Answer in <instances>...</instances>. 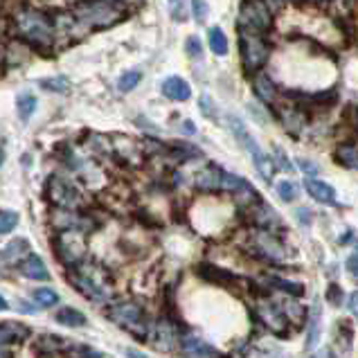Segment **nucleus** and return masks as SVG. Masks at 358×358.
<instances>
[{"instance_id":"a19ab883","label":"nucleus","mask_w":358,"mask_h":358,"mask_svg":"<svg viewBox=\"0 0 358 358\" xmlns=\"http://www.w3.org/2000/svg\"><path fill=\"white\" fill-rule=\"evenodd\" d=\"M209 102H212V99H209L207 95H203V97H201V106H203V111L209 115V113H214L212 111V104H209Z\"/></svg>"},{"instance_id":"cd10ccee","label":"nucleus","mask_w":358,"mask_h":358,"mask_svg":"<svg viewBox=\"0 0 358 358\" xmlns=\"http://www.w3.org/2000/svg\"><path fill=\"white\" fill-rule=\"evenodd\" d=\"M268 284L275 286V289H279V291H284V293H291V295H302V293H305V286L295 284V282H289V279L268 277Z\"/></svg>"},{"instance_id":"c756f323","label":"nucleus","mask_w":358,"mask_h":358,"mask_svg":"<svg viewBox=\"0 0 358 358\" xmlns=\"http://www.w3.org/2000/svg\"><path fill=\"white\" fill-rule=\"evenodd\" d=\"M18 225V214L12 209H0V235H10Z\"/></svg>"},{"instance_id":"9d476101","label":"nucleus","mask_w":358,"mask_h":358,"mask_svg":"<svg viewBox=\"0 0 358 358\" xmlns=\"http://www.w3.org/2000/svg\"><path fill=\"white\" fill-rule=\"evenodd\" d=\"M48 199L52 201L54 207L73 209L77 203H79V192H77L75 185L68 183L66 178L52 176L50 181H48Z\"/></svg>"},{"instance_id":"0eeeda50","label":"nucleus","mask_w":358,"mask_h":358,"mask_svg":"<svg viewBox=\"0 0 358 358\" xmlns=\"http://www.w3.org/2000/svg\"><path fill=\"white\" fill-rule=\"evenodd\" d=\"M108 318L122 327V329H127L131 336L136 338H146V329H149V324H146V316H144V309L136 305V302H122V305H115L108 311Z\"/></svg>"},{"instance_id":"49530a36","label":"nucleus","mask_w":358,"mask_h":358,"mask_svg":"<svg viewBox=\"0 0 358 358\" xmlns=\"http://www.w3.org/2000/svg\"><path fill=\"white\" fill-rule=\"evenodd\" d=\"M3 162H5V153H3V149H0V167H3Z\"/></svg>"},{"instance_id":"473e14b6","label":"nucleus","mask_w":358,"mask_h":358,"mask_svg":"<svg viewBox=\"0 0 358 358\" xmlns=\"http://www.w3.org/2000/svg\"><path fill=\"white\" fill-rule=\"evenodd\" d=\"M169 3V12L174 21H185L188 18V0H167Z\"/></svg>"},{"instance_id":"dca6fc26","label":"nucleus","mask_w":358,"mask_h":358,"mask_svg":"<svg viewBox=\"0 0 358 358\" xmlns=\"http://www.w3.org/2000/svg\"><path fill=\"white\" fill-rule=\"evenodd\" d=\"M162 95L171 99V102H188L192 97V88L183 77H167L162 81Z\"/></svg>"},{"instance_id":"7c9ffc66","label":"nucleus","mask_w":358,"mask_h":358,"mask_svg":"<svg viewBox=\"0 0 358 358\" xmlns=\"http://www.w3.org/2000/svg\"><path fill=\"white\" fill-rule=\"evenodd\" d=\"M201 275L207 277V279H212V282H219V284H228V282L235 279L230 273H225V270L214 268V266H201Z\"/></svg>"},{"instance_id":"f3484780","label":"nucleus","mask_w":358,"mask_h":358,"mask_svg":"<svg viewBox=\"0 0 358 358\" xmlns=\"http://www.w3.org/2000/svg\"><path fill=\"white\" fill-rule=\"evenodd\" d=\"M18 268H21V273L25 277H29V279H38V282L50 279L48 268H45V264L38 255H25L18 264Z\"/></svg>"},{"instance_id":"de8ad7c7","label":"nucleus","mask_w":358,"mask_h":358,"mask_svg":"<svg viewBox=\"0 0 358 358\" xmlns=\"http://www.w3.org/2000/svg\"><path fill=\"white\" fill-rule=\"evenodd\" d=\"M318 3H327V0H318Z\"/></svg>"},{"instance_id":"1a4fd4ad","label":"nucleus","mask_w":358,"mask_h":358,"mask_svg":"<svg viewBox=\"0 0 358 358\" xmlns=\"http://www.w3.org/2000/svg\"><path fill=\"white\" fill-rule=\"evenodd\" d=\"M54 251H57L59 259L66 266H75L84 259L86 253V239L84 230H61L59 237L54 239Z\"/></svg>"},{"instance_id":"bb28decb","label":"nucleus","mask_w":358,"mask_h":358,"mask_svg":"<svg viewBox=\"0 0 358 358\" xmlns=\"http://www.w3.org/2000/svg\"><path fill=\"white\" fill-rule=\"evenodd\" d=\"M142 81V73L140 70H131V73H124L120 77V81H118V88L122 92H131L133 88H138V84Z\"/></svg>"},{"instance_id":"f03ea898","label":"nucleus","mask_w":358,"mask_h":358,"mask_svg":"<svg viewBox=\"0 0 358 358\" xmlns=\"http://www.w3.org/2000/svg\"><path fill=\"white\" fill-rule=\"evenodd\" d=\"M14 25H16V32L23 41H27L34 48H52L54 43V25L52 21L41 12L34 10H23L16 14L14 18Z\"/></svg>"},{"instance_id":"f8f14e48","label":"nucleus","mask_w":358,"mask_h":358,"mask_svg":"<svg viewBox=\"0 0 358 358\" xmlns=\"http://www.w3.org/2000/svg\"><path fill=\"white\" fill-rule=\"evenodd\" d=\"M255 246H257V251H259L270 261H282L284 257H286V251H284L282 241H279L270 230L255 232Z\"/></svg>"},{"instance_id":"4be33fe9","label":"nucleus","mask_w":358,"mask_h":358,"mask_svg":"<svg viewBox=\"0 0 358 358\" xmlns=\"http://www.w3.org/2000/svg\"><path fill=\"white\" fill-rule=\"evenodd\" d=\"M261 316L266 324L277 333H284V324H286V316L282 314V309H277L275 305H264L261 307Z\"/></svg>"},{"instance_id":"a211bd4d","label":"nucleus","mask_w":358,"mask_h":358,"mask_svg":"<svg viewBox=\"0 0 358 358\" xmlns=\"http://www.w3.org/2000/svg\"><path fill=\"white\" fill-rule=\"evenodd\" d=\"M305 188L309 192V196L316 199L318 203H327V205L336 203V190H333L331 185H327L322 181H316V178H307Z\"/></svg>"},{"instance_id":"393cba45","label":"nucleus","mask_w":358,"mask_h":358,"mask_svg":"<svg viewBox=\"0 0 358 358\" xmlns=\"http://www.w3.org/2000/svg\"><path fill=\"white\" fill-rule=\"evenodd\" d=\"M320 340V307L318 302L314 305V311H311L309 318V336H307V349H314Z\"/></svg>"},{"instance_id":"c9c22d12","label":"nucleus","mask_w":358,"mask_h":358,"mask_svg":"<svg viewBox=\"0 0 358 358\" xmlns=\"http://www.w3.org/2000/svg\"><path fill=\"white\" fill-rule=\"evenodd\" d=\"M188 52H190V57H201V54H203V50H201V41L196 36L188 38Z\"/></svg>"},{"instance_id":"f257e3e1","label":"nucleus","mask_w":358,"mask_h":358,"mask_svg":"<svg viewBox=\"0 0 358 358\" xmlns=\"http://www.w3.org/2000/svg\"><path fill=\"white\" fill-rule=\"evenodd\" d=\"M68 279L77 291L97 305H106L113 298V277L99 264L81 259L75 266H68Z\"/></svg>"},{"instance_id":"b1692460","label":"nucleus","mask_w":358,"mask_h":358,"mask_svg":"<svg viewBox=\"0 0 358 358\" xmlns=\"http://www.w3.org/2000/svg\"><path fill=\"white\" fill-rule=\"evenodd\" d=\"M57 322L66 324V327H84L86 322H88V318H86L81 311H77L73 307H64L57 314Z\"/></svg>"},{"instance_id":"412c9836","label":"nucleus","mask_w":358,"mask_h":358,"mask_svg":"<svg viewBox=\"0 0 358 358\" xmlns=\"http://www.w3.org/2000/svg\"><path fill=\"white\" fill-rule=\"evenodd\" d=\"M336 160L347 169H358V140L342 142L336 149Z\"/></svg>"},{"instance_id":"6e6552de","label":"nucleus","mask_w":358,"mask_h":358,"mask_svg":"<svg viewBox=\"0 0 358 358\" xmlns=\"http://www.w3.org/2000/svg\"><path fill=\"white\" fill-rule=\"evenodd\" d=\"M273 27V14L264 0H244L239 7V29L268 34Z\"/></svg>"},{"instance_id":"7ed1b4c3","label":"nucleus","mask_w":358,"mask_h":358,"mask_svg":"<svg viewBox=\"0 0 358 358\" xmlns=\"http://www.w3.org/2000/svg\"><path fill=\"white\" fill-rule=\"evenodd\" d=\"M124 18V10L115 0H84L77 5L75 21L84 27H113Z\"/></svg>"},{"instance_id":"9b49d317","label":"nucleus","mask_w":358,"mask_h":358,"mask_svg":"<svg viewBox=\"0 0 358 358\" xmlns=\"http://www.w3.org/2000/svg\"><path fill=\"white\" fill-rule=\"evenodd\" d=\"M144 340H149V345L158 349V352H171V349L178 345V333L174 329V324L155 322V324H149Z\"/></svg>"},{"instance_id":"5701e85b","label":"nucleus","mask_w":358,"mask_h":358,"mask_svg":"<svg viewBox=\"0 0 358 358\" xmlns=\"http://www.w3.org/2000/svg\"><path fill=\"white\" fill-rule=\"evenodd\" d=\"M207 38H209V50H212L214 54H219V57H225V54H228V50H230L228 36L223 34L221 27H212V29H209Z\"/></svg>"},{"instance_id":"f704fd0d","label":"nucleus","mask_w":358,"mask_h":358,"mask_svg":"<svg viewBox=\"0 0 358 358\" xmlns=\"http://www.w3.org/2000/svg\"><path fill=\"white\" fill-rule=\"evenodd\" d=\"M41 86H43V88H48V90L66 92L68 90V79H66V77H54V79H45Z\"/></svg>"},{"instance_id":"6ab92c4d","label":"nucleus","mask_w":358,"mask_h":358,"mask_svg":"<svg viewBox=\"0 0 358 358\" xmlns=\"http://www.w3.org/2000/svg\"><path fill=\"white\" fill-rule=\"evenodd\" d=\"M253 88H255V95L261 99L264 104H273L277 99V86L275 81L270 79L268 75H255L253 79Z\"/></svg>"},{"instance_id":"39448f33","label":"nucleus","mask_w":358,"mask_h":358,"mask_svg":"<svg viewBox=\"0 0 358 358\" xmlns=\"http://www.w3.org/2000/svg\"><path fill=\"white\" fill-rule=\"evenodd\" d=\"M239 48H241V61H244L246 73H257L266 66L270 57V43L266 34L251 32V29H239Z\"/></svg>"},{"instance_id":"4468645a","label":"nucleus","mask_w":358,"mask_h":358,"mask_svg":"<svg viewBox=\"0 0 358 358\" xmlns=\"http://www.w3.org/2000/svg\"><path fill=\"white\" fill-rule=\"evenodd\" d=\"M181 349L188 358H223V354L216 347H212L209 342L201 340V338H194V336L183 338Z\"/></svg>"},{"instance_id":"a878e982","label":"nucleus","mask_w":358,"mask_h":358,"mask_svg":"<svg viewBox=\"0 0 358 358\" xmlns=\"http://www.w3.org/2000/svg\"><path fill=\"white\" fill-rule=\"evenodd\" d=\"M16 108H18L21 120L27 122L36 111V97L32 95V92H21V95L16 97Z\"/></svg>"},{"instance_id":"4c0bfd02","label":"nucleus","mask_w":358,"mask_h":358,"mask_svg":"<svg viewBox=\"0 0 358 358\" xmlns=\"http://www.w3.org/2000/svg\"><path fill=\"white\" fill-rule=\"evenodd\" d=\"M298 165H300L302 171H307L309 176H316V174H318V165H314V162H311V160L300 158V160H298Z\"/></svg>"},{"instance_id":"79ce46f5","label":"nucleus","mask_w":358,"mask_h":358,"mask_svg":"<svg viewBox=\"0 0 358 358\" xmlns=\"http://www.w3.org/2000/svg\"><path fill=\"white\" fill-rule=\"evenodd\" d=\"M336 295H338V286H331V291H329V300L333 302V305H338V298H336Z\"/></svg>"},{"instance_id":"2eb2a0df","label":"nucleus","mask_w":358,"mask_h":358,"mask_svg":"<svg viewBox=\"0 0 358 358\" xmlns=\"http://www.w3.org/2000/svg\"><path fill=\"white\" fill-rule=\"evenodd\" d=\"M279 120H282L284 124V129L289 131L291 136H300L302 133V129L307 127V115L302 108L298 106H284V108H279Z\"/></svg>"},{"instance_id":"ea45409f","label":"nucleus","mask_w":358,"mask_h":358,"mask_svg":"<svg viewBox=\"0 0 358 358\" xmlns=\"http://www.w3.org/2000/svg\"><path fill=\"white\" fill-rule=\"evenodd\" d=\"M277 151V158H279V165H282L286 171H293V165H291V162L289 160H286V155H284V151L282 149H275Z\"/></svg>"},{"instance_id":"c03bdc74","label":"nucleus","mask_w":358,"mask_h":358,"mask_svg":"<svg viewBox=\"0 0 358 358\" xmlns=\"http://www.w3.org/2000/svg\"><path fill=\"white\" fill-rule=\"evenodd\" d=\"M129 356H131V358H146L144 354H138V352H133V349H129Z\"/></svg>"},{"instance_id":"c85d7f7f","label":"nucleus","mask_w":358,"mask_h":358,"mask_svg":"<svg viewBox=\"0 0 358 358\" xmlns=\"http://www.w3.org/2000/svg\"><path fill=\"white\" fill-rule=\"evenodd\" d=\"M277 194H279V199H282L284 203H293V201L300 196V190H298V185L295 183L282 181V183H277Z\"/></svg>"},{"instance_id":"37998d69","label":"nucleus","mask_w":358,"mask_h":358,"mask_svg":"<svg viewBox=\"0 0 358 358\" xmlns=\"http://www.w3.org/2000/svg\"><path fill=\"white\" fill-rule=\"evenodd\" d=\"M298 214H300V219H302V221H307V223L311 221V212H307V209H305V207H302V209H300V212H298Z\"/></svg>"},{"instance_id":"ddd939ff","label":"nucleus","mask_w":358,"mask_h":358,"mask_svg":"<svg viewBox=\"0 0 358 358\" xmlns=\"http://www.w3.org/2000/svg\"><path fill=\"white\" fill-rule=\"evenodd\" d=\"M27 336V329L16 322H0V358H10L12 347Z\"/></svg>"},{"instance_id":"e433bc0d","label":"nucleus","mask_w":358,"mask_h":358,"mask_svg":"<svg viewBox=\"0 0 358 358\" xmlns=\"http://www.w3.org/2000/svg\"><path fill=\"white\" fill-rule=\"evenodd\" d=\"M345 268H347V273L352 275L356 282H358V255H352L347 259V264H345Z\"/></svg>"},{"instance_id":"58836bf2","label":"nucleus","mask_w":358,"mask_h":358,"mask_svg":"<svg viewBox=\"0 0 358 358\" xmlns=\"http://www.w3.org/2000/svg\"><path fill=\"white\" fill-rule=\"evenodd\" d=\"M349 311H352V316L358 318V291H354L352 295H349V302H347Z\"/></svg>"},{"instance_id":"a18cd8bd","label":"nucleus","mask_w":358,"mask_h":358,"mask_svg":"<svg viewBox=\"0 0 358 358\" xmlns=\"http://www.w3.org/2000/svg\"><path fill=\"white\" fill-rule=\"evenodd\" d=\"M7 307H10V305H7V300L3 298V295H0V311H5Z\"/></svg>"},{"instance_id":"423d86ee","label":"nucleus","mask_w":358,"mask_h":358,"mask_svg":"<svg viewBox=\"0 0 358 358\" xmlns=\"http://www.w3.org/2000/svg\"><path fill=\"white\" fill-rule=\"evenodd\" d=\"M194 185H196V190H201V192H232V194H237L246 185V181L235 174H230V171H223L221 167L209 165V167L199 171L196 178H194Z\"/></svg>"},{"instance_id":"72a5a7b5","label":"nucleus","mask_w":358,"mask_h":358,"mask_svg":"<svg viewBox=\"0 0 358 358\" xmlns=\"http://www.w3.org/2000/svg\"><path fill=\"white\" fill-rule=\"evenodd\" d=\"M192 12H194V21H196V23H205L209 7H207L205 0H192Z\"/></svg>"},{"instance_id":"2f4dec72","label":"nucleus","mask_w":358,"mask_h":358,"mask_svg":"<svg viewBox=\"0 0 358 358\" xmlns=\"http://www.w3.org/2000/svg\"><path fill=\"white\" fill-rule=\"evenodd\" d=\"M32 298L36 300L38 307H54L59 302L57 291H52V289H36Z\"/></svg>"},{"instance_id":"aec40b11","label":"nucleus","mask_w":358,"mask_h":358,"mask_svg":"<svg viewBox=\"0 0 358 358\" xmlns=\"http://www.w3.org/2000/svg\"><path fill=\"white\" fill-rule=\"evenodd\" d=\"M25 255H29V244L25 239H16L0 251V261L3 264H21V259Z\"/></svg>"},{"instance_id":"20e7f679","label":"nucleus","mask_w":358,"mask_h":358,"mask_svg":"<svg viewBox=\"0 0 358 358\" xmlns=\"http://www.w3.org/2000/svg\"><path fill=\"white\" fill-rule=\"evenodd\" d=\"M228 124H230V129H232V133H235V138H237V142L244 146V149L251 153V158H253V162H255V167H257V171L261 174V178L266 183H270L273 181V176H275V162H273V158L261 149L259 144H257V140L251 136V131L246 129V124L241 122L239 118H235V115H230V120H228Z\"/></svg>"}]
</instances>
